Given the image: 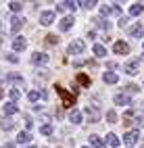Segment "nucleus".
<instances>
[{"label":"nucleus","instance_id":"f257e3e1","mask_svg":"<svg viewBox=\"0 0 144 148\" xmlns=\"http://www.w3.org/2000/svg\"><path fill=\"white\" fill-rule=\"evenodd\" d=\"M54 90L59 92V96L63 98L65 106H73V104H75V98H77V94H71V92H67V90H65V88H63L61 84H56V86H54Z\"/></svg>","mask_w":144,"mask_h":148},{"label":"nucleus","instance_id":"f03ea898","mask_svg":"<svg viewBox=\"0 0 144 148\" xmlns=\"http://www.w3.org/2000/svg\"><path fill=\"white\" fill-rule=\"evenodd\" d=\"M138 140H140V134H138L136 130H132V132H128L125 136H123V142H125L128 146H134Z\"/></svg>","mask_w":144,"mask_h":148},{"label":"nucleus","instance_id":"7ed1b4c3","mask_svg":"<svg viewBox=\"0 0 144 148\" xmlns=\"http://www.w3.org/2000/svg\"><path fill=\"white\" fill-rule=\"evenodd\" d=\"M84 42L82 40H77V42H71L69 44V48H67V52H69V54H82L84 52Z\"/></svg>","mask_w":144,"mask_h":148},{"label":"nucleus","instance_id":"20e7f679","mask_svg":"<svg viewBox=\"0 0 144 148\" xmlns=\"http://www.w3.org/2000/svg\"><path fill=\"white\" fill-rule=\"evenodd\" d=\"M25 46H27V42H25V38H23V36H17L15 40H13V50H15V52L25 50Z\"/></svg>","mask_w":144,"mask_h":148},{"label":"nucleus","instance_id":"39448f33","mask_svg":"<svg viewBox=\"0 0 144 148\" xmlns=\"http://www.w3.org/2000/svg\"><path fill=\"white\" fill-rule=\"evenodd\" d=\"M138 67H140V61H138V58H134V61H128L123 69H125L130 75H136L138 73Z\"/></svg>","mask_w":144,"mask_h":148},{"label":"nucleus","instance_id":"423d86ee","mask_svg":"<svg viewBox=\"0 0 144 148\" xmlns=\"http://www.w3.org/2000/svg\"><path fill=\"white\" fill-rule=\"evenodd\" d=\"M113 50H115V54H128V52H130V46H128L125 42L119 40V42L113 44Z\"/></svg>","mask_w":144,"mask_h":148},{"label":"nucleus","instance_id":"0eeeda50","mask_svg":"<svg viewBox=\"0 0 144 148\" xmlns=\"http://www.w3.org/2000/svg\"><path fill=\"white\" fill-rule=\"evenodd\" d=\"M32 63H34V65H46V63H48V54H44V52L32 54Z\"/></svg>","mask_w":144,"mask_h":148},{"label":"nucleus","instance_id":"6e6552de","mask_svg":"<svg viewBox=\"0 0 144 148\" xmlns=\"http://www.w3.org/2000/svg\"><path fill=\"white\" fill-rule=\"evenodd\" d=\"M115 104H119V106H128V104H132V98H130L128 94H117V96H115Z\"/></svg>","mask_w":144,"mask_h":148},{"label":"nucleus","instance_id":"1a4fd4ad","mask_svg":"<svg viewBox=\"0 0 144 148\" xmlns=\"http://www.w3.org/2000/svg\"><path fill=\"white\" fill-rule=\"evenodd\" d=\"M52 21H54V13H52V11H46V13L40 15V23H42V25H50Z\"/></svg>","mask_w":144,"mask_h":148},{"label":"nucleus","instance_id":"9d476101","mask_svg":"<svg viewBox=\"0 0 144 148\" xmlns=\"http://www.w3.org/2000/svg\"><path fill=\"white\" fill-rule=\"evenodd\" d=\"M86 113L90 115V123H96V121L100 119V111H96L94 106H88V108H86Z\"/></svg>","mask_w":144,"mask_h":148},{"label":"nucleus","instance_id":"9b49d317","mask_svg":"<svg viewBox=\"0 0 144 148\" xmlns=\"http://www.w3.org/2000/svg\"><path fill=\"white\" fill-rule=\"evenodd\" d=\"M23 23H25V21H23L21 17H13V19H11V29H13V34L19 32V29L23 27Z\"/></svg>","mask_w":144,"mask_h":148},{"label":"nucleus","instance_id":"f8f14e48","mask_svg":"<svg viewBox=\"0 0 144 148\" xmlns=\"http://www.w3.org/2000/svg\"><path fill=\"white\" fill-rule=\"evenodd\" d=\"M90 144H92L94 148H107V144L102 142V138H98L96 134H92V136H90Z\"/></svg>","mask_w":144,"mask_h":148},{"label":"nucleus","instance_id":"ddd939ff","mask_svg":"<svg viewBox=\"0 0 144 148\" xmlns=\"http://www.w3.org/2000/svg\"><path fill=\"white\" fill-rule=\"evenodd\" d=\"M142 13H144V4L136 2V4L130 6V15H132V17H138V15H142Z\"/></svg>","mask_w":144,"mask_h":148},{"label":"nucleus","instance_id":"4468645a","mask_svg":"<svg viewBox=\"0 0 144 148\" xmlns=\"http://www.w3.org/2000/svg\"><path fill=\"white\" fill-rule=\"evenodd\" d=\"M142 34H144V27H142L140 23L132 25V29H130V36H132V38H142Z\"/></svg>","mask_w":144,"mask_h":148},{"label":"nucleus","instance_id":"2eb2a0df","mask_svg":"<svg viewBox=\"0 0 144 148\" xmlns=\"http://www.w3.org/2000/svg\"><path fill=\"white\" fill-rule=\"evenodd\" d=\"M102 79L107 82V84H117L119 82V77H117V73H113V71H107L102 75Z\"/></svg>","mask_w":144,"mask_h":148},{"label":"nucleus","instance_id":"dca6fc26","mask_svg":"<svg viewBox=\"0 0 144 148\" xmlns=\"http://www.w3.org/2000/svg\"><path fill=\"white\" fill-rule=\"evenodd\" d=\"M71 27H73V17H63V21H61V29H63V32H69Z\"/></svg>","mask_w":144,"mask_h":148},{"label":"nucleus","instance_id":"f3484780","mask_svg":"<svg viewBox=\"0 0 144 148\" xmlns=\"http://www.w3.org/2000/svg\"><path fill=\"white\" fill-rule=\"evenodd\" d=\"M17 142H19V144H25V142H32V134H29V132H21V134H19V136H17Z\"/></svg>","mask_w":144,"mask_h":148},{"label":"nucleus","instance_id":"a211bd4d","mask_svg":"<svg viewBox=\"0 0 144 148\" xmlns=\"http://www.w3.org/2000/svg\"><path fill=\"white\" fill-rule=\"evenodd\" d=\"M0 127H2L4 132L13 130V119H8V117H2V119H0Z\"/></svg>","mask_w":144,"mask_h":148},{"label":"nucleus","instance_id":"6ab92c4d","mask_svg":"<svg viewBox=\"0 0 144 148\" xmlns=\"http://www.w3.org/2000/svg\"><path fill=\"white\" fill-rule=\"evenodd\" d=\"M17 111H19V106H17L15 102H6V104H4V113H6V115H15Z\"/></svg>","mask_w":144,"mask_h":148},{"label":"nucleus","instance_id":"aec40b11","mask_svg":"<svg viewBox=\"0 0 144 148\" xmlns=\"http://www.w3.org/2000/svg\"><path fill=\"white\" fill-rule=\"evenodd\" d=\"M69 121L71 123H82V113L80 111H71L69 113Z\"/></svg>","mask_w":144,"mask_h":148},{"label":"nucleus","instance_id":"412c9836","mask_svg":"<svg viewBox=\"0 0 144 148\" xmlns=\"http://www.w3.org/2000/svg\"><path fill=\"white\" fill-rule=\"evenodd\" d=\"M94 54L96 56H104V54H107V48H104L102 44H96L94 46Z\"/></svg>","mask_w":144,"mask_h":148},{"label":"nucleus","instance_id":"4be33fe9","mask_svg":"<svg viewBox=\"0 0 144 148\" xmlns=\"http://www.w3.org/2000/svg\"><path fill=\"white\" fill-rule=\"evenodd\" d=\"M107 140H109V144H111L113 148H117V146H119V138L115 136V134H109V136H107Z\"/></svg>","mask_w":144,"mask_h":148},{"label":"nucleus","instance_id":"5701e85b","mask_svg":"<svg viewBox=\"0 0 144 148\" xmlns=\"http://www.w3.org/2000/svg\"><path fill=\"white\" fill-rule=\"evenodd\" d=\"M77 82L84 84V86H90V77L86 75V73H80V75H77Z\"/></svg>","mask_w":144,"mask_h":148},{"label":"nucleus","instance_id":"b1692460","mask_svg":"<svg viewBox=\"0 0 144 148\" xmlns=\"http://www.w3.org/2000/svg\"><path fill=\"white\" fill-rule=\"evenodd\" d=\"M107 121H109V123H117V113H115V111H109V113H107Z\"/></svg>","mask_w":144,"mask_h":148},{"label":"nucleus","instance_id":"393cba45","mask_svg":"<svg viewBox=\"0 0 144 148\" xmlns=\"http://www.w3.org/2000/svg\"><path fill=\"white\" fill-rule=\"evenodd\" d=\"M27 98H29V102H34V100H38V98H42V94L36 92V90H32L29 94H27Z\"/></svg>","mask_w":144,"mask_h":148},{"label":"nucleus","instance_id":"a878e982","mask_svg":"<svg viewBox=\"0 0 144 148\" xmlns=\"http://www.w3.org/2000/svg\"><path fill=\"white\" fill-rule=\"evenodd\" d=\"M46 42H48V44H52V46H54V44H59V36H54V34L46 36Z\"/></svg>","mask_w":144,"mask_h":148},{"label":"nucleus","instance_id":"bb28decb","mask_svg":"<svg viewBox=\"0 0 144 148\" xmlns=\"http://www.w3.org/2000/svg\"><path fill=\"white\" fill-rule=\"evenodd\" d=\"M40 132H42L44 136H50V134H52V125H50V123H46V125H42V130H40Z\"/></svg>","mask_w":144,"mask_h":148},{"label":"nucleus","instance_id":"cd10ccee","mask_svg":"<svg viewBox=\"0 0 144 148\" xmlns=\"http://www.w3.org/2000/svg\"><path fill=\"white\" fill-rule=\"evenodd\" d=\"M8 6H11V11H13V13H19V11L23 8V4H21V2H11Z\"/></svg>","mask_w":144,"mask_h":148},{"label":"nucleus","instance_id":"c85d7f7f","mask_svg":"<svg viewBox=\"0 0 144 148\" xmlns=\"http://www.w3.org/2000/svg\"><path fill=\"white\" fill-rule=\"evenodd\" d=\"M96 23H98V27H100V29H109V27H111V23L107 21V19H98Z\"/></svg>","mask_w":144,"mask_h":148},{"label":"nucleus","instance_id":"c756f323","mask_svg":"<svg viewBox=\"0 0 144 148\" xmlns=\"http://www.w3.org/2000/svg\"><path fill=\"white\" fill-rule=\"evenodd\" d=\"M77 6H84V8H92V6H96V2H94V0H86V2H80Z\"/></svg>","mask_w":144,"mask_h":148},{"label":"nucleus","instance_id":"7c9ffc66","mask_svg":"<svg viewBox=\"0 0 144 148\" xmlns=\"http://www.w3.org/2000/svg\"><path fill=\"white\" fill-rule=\"evenodd\" d=\"M65 6L69 8V11H75V8H77V4H75V2H71V0H67V2H65Z\"/></svg>","mask_w":144,"mask_h":148},{"label":"nucleus","instance_id":"2f4dec72","mask_svg":"<svg viewBox=\"0 0 144 148\" xmlns=\"http://www.w3.org/2000/svg\"><path fill=\"white\" fill-rule=\"evenodd\" d=\"M19 96H21L19 90H11V98H13V100H19Z\"/></svg>","mask_w":144,"mask_h":148},{"label":"nucleus","instance_id":"473e14b6","mask_svg":"<svg viewBox=\"0 0 144 148\" xmlns=\"http://www.w3.org/2000/svg\"><path fill=\"white\" fill-rule=\"evenodd\" d=\"M65 8H67V6H65V2H61L59 6H56V11H59V13H65Z\"/></svg>","mask_w":144,"mask_h":148},{"label":"nucleus","instance_id":"72a5a7b5","mask_svg":"<svg viewBox=\"0 0 144 148\" xmlns=\"http://www.w3.org/2000/svg\"><path fill=\"white\" fill-rule=\"evenodd\" d=\"M107 67H109V69H117V63H113V61H109V63H107Z\"/></svg>","mask_w":144,"mask_h":148},{"label":"nucleus","instance_id":"f704fd0d","mask_svg":"<svg viewBox=\"0 0 144 148\" xmlns=\"http://www.w3.org/2000/svg\"><path fill=\"white\" fill-rule=\"evenodd\" d=\"M119 25H121V27H123V25H128V19H125V17H121V19H119Z\"/></svg>","mask_w":144,"mask_h":148},{"label":"nucleus","instance_id":"c9c22d12","mask_svg":"<svg viewBox=\"0 0 144 148\" xmlns=\"http://www.w3.org/2000/svg\"><path fill=\"white\" fill-rule=\"evenodd\" d=\"M2 148H15V144H13V142H8V144H4Z\"/></svg>","mask_w":144,"mask_h":148},{"label":"nucleus","instance_id":"e433bc0d","mask_svg":"<svg viewBox=\"0 0 144 148\" xmlns=\"http://www.w3.org/2000/svg\"><path fill=\"white\" fill-rule=\"evenodd\" d=\"M25 148H36V146H25Z\"/></svg>","mask_w":144,"mask_h":148},{"label":"nucleus","instance_id":"4c0bfd02","mask_svg":"<svg viewBox=\"0 0 144 148\" xmlns=\"http://www.w3.org/2000/svg\"><path fill=\"white\" fill-rule=\"evenodd\" d=\"M0 98H2V90H0Z\"/></svg>","mask_w":144,"mask_h":148},{"label":"nucleus","instance_id":"58836bf2","mask_svg":"<svg viewBox=\"0 0 144 148\" xmlns=\"http://www.w3.org/2000/svg\"><path fill=\"white\" fill-rule=\"evenodd\" d=\"M82 148H88V146H82Z\"/></svg>","mask_w":144,"mask_h":148}]
</instances>
